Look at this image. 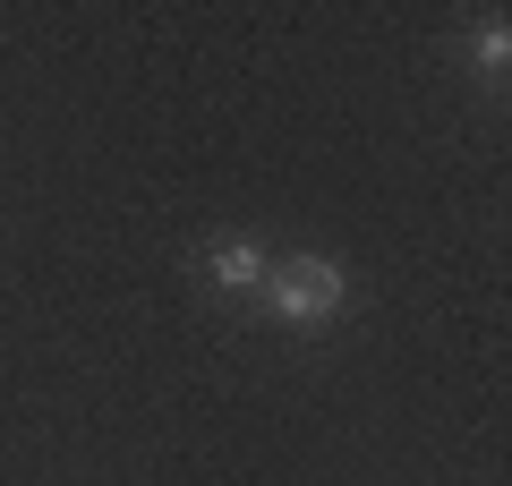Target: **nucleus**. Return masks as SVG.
<instances>
[{
	"label": "nucleus",
	"instance_id": "1",
	"mask_svg": "<svg viewBox=\"0 0 512 486\" xmlns=\"http://www.w3.org/2000/svg\"><path fill=\"white\" fill-rule=\"evenodd\" d=\"M265 299L291 324H325L342 307V265L333 256H282V265H265Z\"/></svg>",
	"mask_w": 512,
	"mask_h": 486
},
{
	"label": "nucleus",
	"instance_id": "2",
	"mask_svg": "<svg viewBox=\"0 0 512 486\" xmlns=\"http://www.w3.org/2000/svg\"><path fill=\"white\" fill-rule=\"evenodd\" d=\"M214 282H231V290L265 282V248H256V239H222L214 248Z\"/></svg>",
	"mask_w": 512,
	"mask_h": 486
},
{
	"label": "nucleus",
	"instance_id": "3",
	"mask_svg": "<svg viewBox=\"0 0 512 486\" xmlns=\"http://www.w3.org/2000/svg\"><path fill=\"white\" fill-rule=\"evenodd\" d=\"M478 60H487V69L504 77V60H512V43H504V26H487V35H478Z\"/></svg>",
	"mask_w": 512,
	"mask_h": 486
}]
</instances>
